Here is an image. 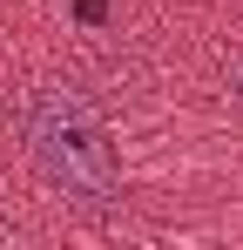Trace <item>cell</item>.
Masks as SVG:
<instances>
[{"instance_id":"1","label":"cell","mask_w":243,"mask_h":250,"mask_svg":"<svg viewBox=\"0 0 243 250\" xmlns=\"http://www.w3.org/2000/svg\"><path fill=\"white\" fill-rule=\"evenodd\" d=\"M27 156L68 196H88V203L115 196V142H108L101 115L68 88H40L27 102Z\"/></svg>"},{"instance_id":"2","label":"cell","mask_w":243,"mask_h":250,"mask_svg":"<svg viewBox=\"0 0 243 250\" xmlns=\"http://www.w3.org/2000/svg\"><path fill=\"white\" fill-rule=\"evenodd\" d=\"M75 14L88 21V27H101V21H108V7H101V0H75Z\"/></svg>"}]
</instances>
